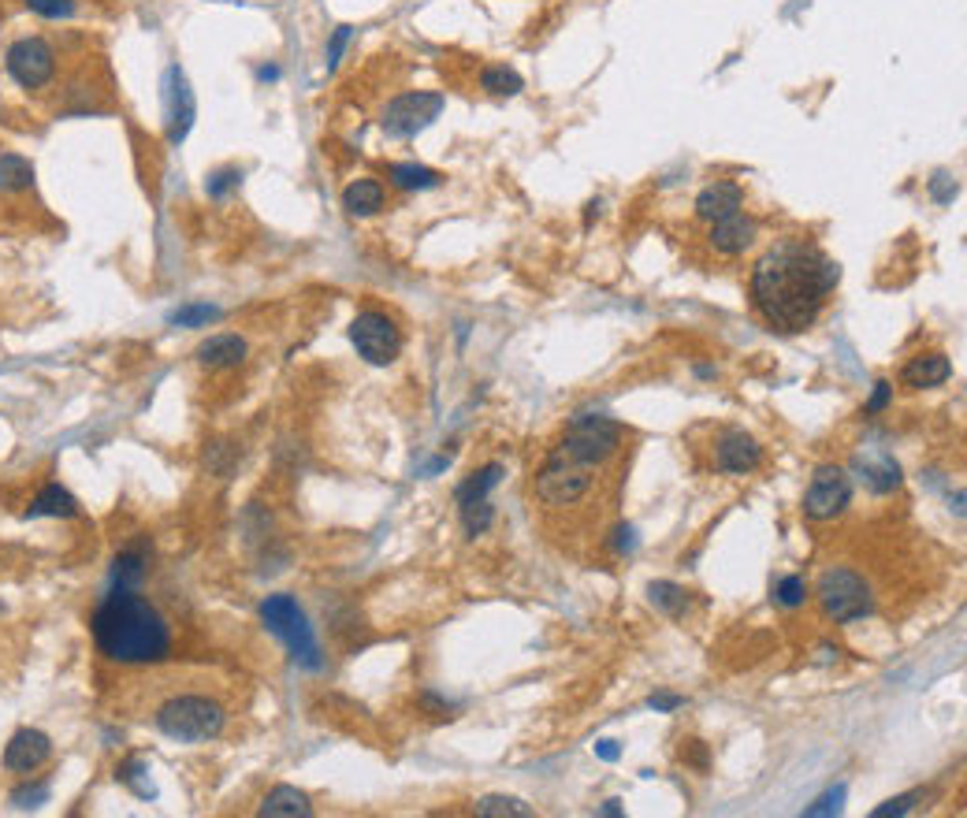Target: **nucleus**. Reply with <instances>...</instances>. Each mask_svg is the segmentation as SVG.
Returning <instances> with one entry per match:
<instances>
[{
  "mask_svg": "<svg viewBox=\"0 0 967 818\" xmlns=\"http://www.w3.org/2000/svg\"><path fill=\"white\" fill-rule=\"evenodd\" d=\"M692 209H697L703 223L726 220V216L745 209V191H740V183H734V178H715V183H707L697 194V205H692Z\"/></svg>",
  "mask_w": 967,
  "mask_h": 818,
  "instance_id": "2eb2a0df",
  "label": "nucleus"
},
{
  "mask_svg": "<svg viewBox=\"0 0 967 818\" xmlns=\"http://www.w3.org/2000/svg\"><path fill=\"white\" fill-rule=\"evenodd\" d=\"M239 183H242L239 168H220V172H212L209 178H205V194H209L212 201H223L231 191H239Z\"/></svg>",
  "mask_w": 967,
  "mask_h": 818,
  "instance_id": "473e14b6",
  "label": "nucleus"
},
{
  "mask_svg": "<svg viewBox=\"0 0 967 818\" xmlns=\"http://www.w3.org/2000/svg\"><path fill=\"white\" fill-rule=\"evenodd\" d=\"M90 633L97 652L119 666H153L172 655V629L138 588L112 585L93 610Z\"/></svg>",
  "mask_w": 967,
  "mask_h": 818,
  "instance_id": "f03ea898",
  "label": "nucleus"
},
{
  "mask_svg": "<svg viewBox=\"0 0 967 818\" xmlns=\"http://www.w3.org/2000/svg\"><path fill=\"white\" fill-rule=\"evenodd\" d=\"M647 707L659 711V714H670V711L684 707V695H678V692H652V695H647Z\"/></svg>",
  "mask_w": 967,
  "mask_h": 818,
  "instance_id": "a19ab883",
  "label": "nucleus"
},
{
  "mask_svg": "<svg viewBox=\"0 0 967 818\" xmlns=\"http://www.w3.org/2000/svg\"><path fill=\"white\" fill-rule=\"evenodd\" d=\"M841 284V265L807 239H782L752 268V306L774 332L801 335L822 316Z\"/></svg>",
  "mask_w": 967,
  "mask_h": 818,
  "instance_id": "f257e3e1",
  "label": "nucleus"
},
{
  "mask_svg": "<svg viewBox=\"0 0 967 818\" xmlns=\"http://www.w3.org/2000/svg\"><path fill=\"white\" fill-rule=\"evenodd\" d=\"M447 108V97L436 90H413V93H402V97H394L388 108H383L380 116V127L383 135L391 138H417L421 130L431 127L439 119V112Z\"/></svg>",
  "mask_w": 967,
  "mask_h": 818,
  "instance_id": "0eeeda50",
  "label": "nucleus"
},
{
  "mask_svg": "<svg viewBox=\"0 0 967 818\" xmlns=\"http://www.w3.org/2000/svg\"><path fill=\"white\" fill-rule=\"evenodd\" d=\"M614 465H591L580 458L566 454L562 447H551V454L543 458L537 481H532V495L548 510H574L596 498L599 484L607 481V473Z\"/></svg>",
  "mask_w": 967,
  "mask_h": 818,
  "instance_id": "20e7f679",
  "label": "nucleus"
},
{
  "mask_svg": "<svg viewBox=\"0 0 967 818\" xmlns=\"http://www.w3.org/2000/svg\"><path fill=\"white\" fill-rule=\"evenodd\" d=\"M599 815H607V818H622V815H625V807H622V800H607L603 807H599Z\"/></svg>",
  "mask_w": 967,
  "mask_h": 818,
  "instance_id": "a18cd8bd",
  "label": "nucleus"
},
{
  "mask_svg": "<svg viewBox=\"0 0 967 818\" xmlns=\"http://www.w3.org/2000/svg\"><path fill=\"white\" fill-rule=\"evenodd\" d=\"M774 603L785 610H801L807 603V580L796 577V573H785V577L774 580Z\"/></svg>",
  "mask_w": 967,
  "mask_h": 818,
  "instance_id": "7c9ffc66",
  "label": "nucleus"
},
{
  "mask_svg": "<svg viewBox=\"0 0 967 818\" xmlns=\"http://www.w3.org/2000/svg\"><path fill=\"white\" fill-rule=\"evenodd\" d=\"M194 116H197L194 90H191V82H186V74L172 64V68L164 71V124H168V142H172V146L186 142V135H191V127H194Z\"/></svg>",
  "mask_w": 967,
  "mask_h": 818,
  "instance_id": "9b49d317",
  "label": "nucleus"
},
{
  "mask_svg": "<svg viewBox=\"0 0 967 818\" xmlns=\"http://www.w3.org/2000/svg\"><path fill=\"white\" fill-rule=\"evenodd\" d=\"M692 372H697V380H715V376H718L715 365H697Z\"/></svg>",
  "mask_w": 967,
  "mask_h": 818,
  "instance_id": "49530a36",
  "label": "nucleus"
},
{
  "mask_svg": "<svg viewBox=\"0 0 967 818\" xmlns=\"http://www.w3.org/2000/svg\"><path fill=\"white\" fill-rule=\"evenodd\" d=\"M711 462H715V473H729V476H748L763 465V447L756 443L748 431L729 428L715 439V450H711Z\"/></svg>",
  "mask_w": 967,
  "mask_h": 818,
  "instance_id": "f8f14e48",
  "label": "nucleus"
},
{
  "mask_svg": "<svg viewBox=\"0 0 967 818\" xmlns=\"http://www.w3.org/2000/svg\"><path fill=\"white\" fill-rule=\"evenodd\" d=\"M116 782L119 785H127L130 793L138 796V800H157V788H153V782H149V767H146V759H127V763H119V770H116Z\"/></svg>",
  "mask_w": 967,
  "mask_h": 818,
  "instance_id": "c85d7f7f",
  "label": "nucleus"
},
{
  "mask_svg": "<svg viewBox=\"0 0 967 818\" xmlns=\"http://www.w3.org/2000/svg\"><path fill=\"white\" fill-rule=\"evenodd\" d=\"M889 402H894V383L878 380L875 391H871V399H867V406H863V413H867V417H878V413L889 410Z\"/></svg>",
  "mask_w": 967,
  "mask_h": 818,
  "instance_id": "e433bc0d",
  "label": "nucleus"
},
{
  "mask_svg": "<svg viewBox=\"0 0 967 818\" xmlns=\"http://www.w3.org/2000/svg\"><path fill=\"white\" fill-rule=\"evenodd\" d=\"M4 68L23 90H45L56 79V49L45 37H19L4 56Z\"/></svg>",
  "mask_w": 967,
  "mask_h": 818,
  "instance_id": "9d476101",
  "label": "nucleus"
},
{
  "mask_svg": "<svg viewBox=\"0 0 967 818\" xmlns=\"http://www.w3.org/2000/svg\"><path fill=\"white\" fill-rule=\"evenodd\" d=\"M212 321H220V306H209V302H186L180 309H172V316H168V324L175 327H209Z\"/></svg>",
  "mask_w": 967,
  "mask_h": 818,
  "instance_id": "c756f323",
  "label": "nucleus"
},
{
  "mask_svg": "<svg viewBox=\"0 0 967 818\" xmlns=\"http://www.w3.org/2000/svg\"><path fill=\"white\" fill-rule=\"evenodd\" d=\"M852 503V476L841 465H819L804 492V517L807 521H833Z\"/></svg>",
  "mask_w": 967,
  "mask_h": 818,
  "instance_id": "1a4fd4ad",
  "label": "nucleus"
},
{
  "mask_svg": "<svg viewBox=\"0 0 967 818\" xmlns=\"http://www.w3.org/2000/svg\"><path fill=\"white\" fill-rule=\"evenodd\" d=\"M633 548H636L633 525H622V529H618V554H625V551H633Z\"/></svg>",
  "mask_w": 967,
  "mask_h": 818,
  "instance_id": "37998d69",
  "label": "nucleus"
},
{
  "mask_svg": "<svg viewBox=\"0 0 967 818\" xmlns=\"http://www.w3.org/2000/svg\"><path fill=\"white\" fill-rule=\"evenodd\" d=\"M647 596H652V603L670 618H681L684 610H689V591H684L681 585H674V580H652V585H647Z\"/></svg>",
  "mask_w": 967,
  "mask_h": 818,
  "instance_id": "cd10ccee",
  "label": "nucleus"
},
{
  "mask_svg": "<svg viewBox=\"0 0 967 818\" xmlns=\"http://www.w3.org/2000/svg\"><path fill=\"white\" fill-rule=\"evenodd\" d=\"M45 800H49V785H45V782H37V785H19L15 793H12V804H15V807H23V811H26V807H42Z\"/></svg>",
  "mask_w": 967,
  "mask_h": 818,
  "instance_id": "c9c22d12",
  "label": "nucleus"
},
{
  "mask_svg": "<svg viewBox=\"0 0 967 818\" xmlns=\"http://www.w3.org/2000/svg\"><path fill=\"white\" fill-rule=\"evenodd\" d=\"M844 804V785H833L830 793H822L819 800H815L811 807H804L807 818H819V815H838Z\"/></svg>",
  "mask_w": 967,
  "mask_h": 818,
  "instance_id": "f704fd0d",
  "label": "nucleus"
},
{
  "mask_svg": "<svg viewBox=\"0 0 967 818\" xmlns=\"http://www.w3.org/2000/svg\"><path fill=\"white\" fill-rule=\"evenodd\" d=\"M257 811L268 818H309L313 815V804H309V796L298 793L295 785H276L265 800H261Z\"/></svg>",
  "mask_w": 967,
  "mask_h": 818,
  "instance_id": "aec40b11",
  "label": "nucleus"
},
{
  "mask_svg": "<svg viewBox=\"0 0 967 818\" xmlns=\"http://www.w3.org/2000/svg\"><path fill=\"white\" fill-rule=\"evenodd\" d=\"M956 194H960V186H956V178L949 172H937L931 178V197H934L937 205H949Z\"/></svg>",
  "mask_w": 967,
  "mask_h": 818,
  "instance_id": "58836bf2",
  "label": "nucleus"
},
{
  "mask_svg": "<svg viewBox=\"0 0 967 818\" xmlns=\"http://www.w3.org/2000/svg\"><path fill=\"white\" fill-rule=\"evenodd\" d=\"M462 514V525H465V535L469 540H476V535H484L487 532V525L495 521V506L487 503H476V506H465V510H458Z\"/></svg>",
  "mask_w": 967,
  "mask_h": 818,
  "instance_id": "2f4dec72",
  "label": "nucleus"
},
{
  "mask_svg": "<svg viewBox=\"0 0 967 818\" xmlns=\"http://www.w3.org/2000/svg\"><path fill=\"white\" fill-rule=\"evenodd\" d=\"M388 183L394 186V191H436V186H444V175L431 172V168L425 164H388Z\"/></svg>",
  "mask_w": 967,
  "mask_h": 818,
  "instance_id": "4be33fe9",
  "label": "nucleus"
},
{
  "mask_svg": "<svg viewBox=\"0 0 967 818\" xmlns=\"http://www.w3.org/2000/svg\"><path fill=\"white\" fill-rule=\"evenodd\" d=\"M756 234H759V223L752 220V216H745V209L726 216V220H715L707 231V242L711 250L718 253V257H740V253H748L756 246Z\"/></svg>",
  "mask_w": 967,
  "mask_h": 818,
  "instance_id": "ddd939ff",
  "label": "nucleus"
},
{
  "mask_svg": "<svg viewBox=\"0 0 967 818\" xmlns=\"http://www.w3.org/2000/svg\"><path fill=\"white\" fill-rule=\"evenodd\" d=\"M26 8L45 19H71L74 8H79V0H26Z\"/></svg>",
  "mask_w": 967,
  "mask_h": 818,
  "instance_id": "72a5a7b5",
  "label": "nucleus"
},
{
  "mask_svg": "<svg viewBox=\"0 0 967 818\" xmlns=\"http://www.w3.org/2000/svg\"><path fill=\"white\" fill-rule=\"evenodd\" d=\"M949 376H953V365L945 354H919L905 365L900 383H905L908 391H926V388H942Z\"/></svg>",
  "mask_w": 967,
  "mask_h": 818,
  "instance_id": "f3484780",
  "label": "nucleus"
},
{
  "mask_svg": "<svg viewBox=\"0 0 967 818\" xmlns=\"http://www.w3.org/2000/svg\"><path fill=\"white\" fill-rule=\"evenodd\" d=\"M26 517H79V498H74L68 487L49 484L37 492V498L31 503Z\"/></svg>",
  "mask_w": 967,
  "mask_h": 818,
  "instance_id": "5701e85b",
  "label": "nucleus"
},
{
  "mask_svg": "<svg viewBox=\"0 0 967 818\" xmlns=\"http://www.w3.org/2000/svg\"><path fill=\"white\" fill-rule=\"evenodd\" d=\"M476 815L481 818H532L537 807L525 804L521 796H481L476 800Z\"/></svg>",
  "mask_w": 967,
  "mask_h": 818,
  "instance_id": "bb28decb",
  "label": "nucleus"
},
{
  "mask_svg": "<svg viewBox=\"0 0 967 818\" xmlns=\"http://www.w3.org/2000/svg\"><path fill=\"white\" fill-rule=\"evenodd\" d=\"M146 566H149V558H146V551L142 548H127V551H119L116 554V562H112V585H119V588H138L146 580Z\"/></svg>",
  "mask_w": 967,
  "mask_h": 818,
  "instance_id": "393cba45",
  "label": "nucleus"
},
{
  "mask_svg": "<svg viewBox=\"0 0 967 818\" xmlns=\"http://www.w3.org/2000/svg\"><path fill=\"white\" fill-rule=\"evenodd\" d=\"M34 186V164L23 153H0V194H19Z\"/></svg>",
  "mask_w": 967,
  "mask_h": 818,
  "instance_id": "b1692460",
  "label": "nucleus"
},
{
  "mask_svg": "<svg viewBox=\"0 0 967 818\" xmlns=\"http://www.w3.org/2000/svg\"><path fill=\"white\" fill-rule=\"evenodd\" d=\"M350 37H354V26H335L332 42H327V71H335V68H339V60H343V49H346V42H350Z\"/></svg>",
  "mask_w": 967,
  "mask_h": 818,
  "instance_id": "4c0bfd02",
  "label": "nucleus"
},
{
  "mask_svg": "<svg viewBox=\"0 0 967 818\" xmlns=\"http://www.w3.org/2000/svg\"><path fill=\"white\" fill-rule=\"evenodd\" d=\"M830 658H838V647H819V663H830Z\"/></svg>",
  "mask_w": 967,
  "mask_h": 818,
  "instance_id": "09e8293b",
  "label": "nucleus"
},
{
  "mask_svg": "<svg viewBox=\"0 0 967 818\" xmlns=\"http://www.w3.org/2000/svg\"><path fill=\"white\" fill-rule=\"evenodd\" d=\"M856 465H860V481L867 484L871 492L889 495L900 487V465L889 454H860Z\"/></svg>",
  "mask_w": 967,
  "mask_h": 818,
  "instance_id": "6ab92c4d",
  "label": "nucleus"
},
{
  "mask_svg": "<svg viewBox=\"0 0 967 818\" xmlns=\"http://www.w3.org/2000/svg\"><path fill=\"white\" fill-rule=\"evenodd\" d=\"M596 756L603 759V763H618L622 748H618V740H596Z\"/></svg>",
  "mask_w": 967,
  "mask_h": 818,
  "instance_id": "79ce46f5",
  "label": "nucleus"
},
{
  "mask_svg": "<svg viewBox=\"0 0 967 818\" xmlns=\"http://www.w3.org/2000/svg\"><path fill=\"white\" fill-rule=\"evenodd\" d=\"M383 201H388V191H383L380 178H354L350 186L343 191V209L346 216H358V220H365V216H377L383 209Z\"/></svg>",
  "mask_w": 967,
  "mask_h": 818,
  "instance_id": "a211bd4d",
  "label": "nucleus"
},
{
  "mask_svg": "<svg viewBox=\"0 0 967 818\" xmlns=\"http://www.w3.org/2000/svg\"><path fill=\"white\" fill-rule=\"evenodd\" d=\"M53 756V740L42 729H19L12 740L4 745V767L12 774H34L37 767H45Z\"/></svg>",
  "mask_w": 967,
  "mask_h": 818,
  "instance_id": "4468645a",
  "label": "nucleus"
},
{
  "mask_svg": "<svg viewBox=\"0 0 967 818\" xmlns=\"http://www.w3.org/2000/svg\"><path fill=\"white\" fill-rule=\"evenodd\" d=\"M689 759L697 763L700 770H707V748L700 745V740H689Z\"/></svg>",
  "mask_w": 967,
  "mask_h": 818,
  "instance_id": "c03bdc74",
  "label": "nucleus"
},
{
  "mask_svg": "<svg viewBox=\"0 0 967 818\" xmlns=\"http://www.w3.org/2000/svg\"><path fill=\"white\" fill-rule=\"evenodd\" d=\"M257 79H261V82H276V79H279V68H276V64H268V68H261V71H257Z\"/></svg>",
  "mask_w": 967,
  "mask_h": 818,
  "instance_id": "de8ad7c7",
  "label": "nucleus"
},
{
  "mask_svg": "<svg viewBox=\"0 0 967 818\" xmlns=\"http://www.w3.org/2000/svg\"><path fill=\"white\" fill-rule=\"evenodd\" d=\"M149 718L164 737L180 740V745H205V740L220 737L223 726H228V707L212 692L175 689L157 703Z\"/></svg>",
  "mask_w": 967,
  "mask_h": 818,
  "instance_id": "7ed1b4c3",
  "label": "nucleus"
},
{
  "mask_svg": "<svg viewBox=\"0 0 967 818\" xmlns=\"http://www.w3.org/2000/svg\"><path fill=\"white\" fill-rule=\"evenodd\" d=\"M916 800H919V793H908V796H897V800H886L882 807H875V811H871V818H889V815H908L916 807Z\"/></svg>",
  "mask_w": 967,
  "mask_h": 818,
  "instance_id": "ea45409f",
  "label": "nucleus"
},
{
  "mask_svg": "<svg viewBox=\"0 0 967 818\" xmlns=\"http://www.w3.org/2000/svg\"><path fill=\"white\" fill-rule=\"evenodd\" d=\"M261 622H265L272 636H279V641L287 644L290 658H295L302 670H324V652L321 644H316L313 625H309L306 610L298 607L295 596H268L265 603H261Z\"/></svg>",
  "mask_w": 967,
  "mask_h": 818,
  "instance_id": "39448f33",
  "label": "nucleus"
},
{
  "mask_svg": "<svg viewBox=\"0 0 967 818\" xmlns=\"http://www.w3.org/2000/svg\"><path fill=\"white\" fill-rule=\"evenodd\" d=\"M350 343L369 365H391L402 354V332L380 309H361L350 324Z\"/></svg>",
  "mask_w": 967,
  "mask_h": 818,
  "instance_id": "6e6552de",
  "label": "nucleus"
},
{
  "mask_svg": "<svg viewBox=\"0 0 967 818\" xmlns=\"http://www.w3.org/2000/svg\"><path fill=\"white\" fill-rule=\"evenodd\" d=\"M503 476H506V469H503L499 462H492V465L476 469L473 476H465V481L458 484V492H454V503H458V510H465V506H476V503H484V498L492 495L495 487H499Z\"/></svg>",
  "mask_w": 967,
  "mask_h": 818,
  "instance_id": "412c9836",
  "label": "nucleus"
},
{
  "mask_svg": "<svg viewBox=\"0 0 967 818\" xmlns=\"http://www.w3.org/2000/svg\"><path fill=\"white\" fill-rule=\"evenodd\" d=\"M815 596H819L822 614L833 618L838 625L860 622V618H867L871 610H875V596H871V585L860 577L856 569H849V566L822 569Z\"/></svg>",
  "mask_w": 967,
  "mask_h": 818,
  "instance_id": "423d86ee",
  "label": "nucleus"
},
{
  "mask_svg": "<svg viewBox=\"0 0 967 818\" xmlns=\"http://www.w3.org/2000/svg\"><path fill=\"white\" fill-rule=\"evenodd\" d=\"M246 354H250L246 338L223 332V335L205 338V343L197 346L194 357H197V365H205V369H234V365L246 361Z\"/></svg>",
  "mask_w": 967,
  "mask_h": 818,
  "instance_id": "dca6fc26",
  "label": "nucleus"
},
{
  "mask_svg": "<svg viewBox=\"0 0 967 818\" xmlns=\"http://www.w3.org/2000/svg\"><path fill=\"white\" fill-rule=\"evenodd\" d=\"M481 90L492 93V97H518L525 90V79L506 64H492V68L481 71Z\"/></svg>",
  "mask_w": 967,
  "mask_h": 818,
  "instance_id": "a878e982",
  "label": "nucleus"
}]
</instances>
